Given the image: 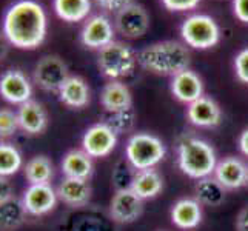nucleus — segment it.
Listing matches in <instances>:
<instances>
[{
	"label": "nucleus",
	"instance_id": "20",
	"mask_svg": "<svg viewBox=\"0 0 248 231\" xmlns=\"http://www.w3.org/2000/svg\"><path fill=\"white\" fill-rule=\"evenodd\" d=\"M100 104L107 113L130 109L133 107V96L126 85L121 80L108 82L100 91Z\"/></svg>",
	"mask_w": 248,
	"mask_h": 231
},
{
	"label": "nucleus",
	"instance_id": "9",
	"mask_svg": "<svg viewBox=\"0 0 248 231\" xmlns=\"http://www.w3.org/2000/svg\"><path fill=\"white\" fill-rule=\"evenodd\" d=\"M22 205L27 215L45 216L57 205V190L51 184H31L22 194Z\"/></svg>",
	"mask_w": 248,
	"mask_h": 231
},
{
	"label": "nucleus",
	"instance_id": "38",
	"mask_svg": "<svg viewBox=\"0 0 248 231\" xmlns=\"http://www.w3.org/2000/svg\"><path fill=\"white\" fill-rule=\"evenodd\" d=\"M10 42L5 37L3 32H0V62L5 61L6 56H8V51H10Z\"/></svg>",
	"mask_w": 248,
	"mask_h": 231
},
{
	"label": "nucleus",
	"instance_id": "37",
	"mask_svg": "<svg viewBox=\"0 0 248 231\" xmlns=\"http://www.w3.org/2000/svg\"><path fill=\"white\" fill-rule=\"evenodd\" d=\"M236 230L237 231H248V205L239 211L236 219Z\"/></svg>",
	"mask_w": 248,
	"mask_h": 231
},
{
	"label": "nucleus",
	"instance_id": "16",
	"mask_svg": "<svg viewBox=\"0 0 248 231\" xmlns=\"http://www.w3.org/2000/svg\"><path fill=\"white\" fill-rule=\"evenodd\" d=\"M186 117L193 125L201 128H213L220 123V107L211 97L202 96L191 102L186 108Z\"/></svg>",
	"mask_w": 248,
	"mask_h": 231
},
{
	"label": "nucleus",
	"instance_id": "36",
	"mask_svg": "<svg viewBox=\"0 0 248 231\" xmlns=\"http://www.w3.org/2000/svg\"><path fill=\"white\" fill-rule=\"evenodd\" d=\"M14 198V191H13V185L8 177L0 176V203Z\"/></svg>",
	"mask_w": 248,
	"mask_h": 231
},
{
	"label": "nucleus",
	"instance_id": "26",
	"mask_svg": "<svg viewBox=\"0 0 248 231\" xmlns=\"http://www.w3.org/2000/svg\"><path fill=\"white\" fill-rule=\"evenodd\" d=\"M23 176L27 182L31 184H49L54 177V165L49 157L39 154L31 157L23 165Z\"/></svg>",
	"mask_w": 248,
	"mask_h": 231
},
{
	"label": "nucleus",
	"instance_id": "19",
	"mask_svg": "<svg viewBox=\"0 0 248 231\" xmlns=\"http://www.w3.org/2000/svg\"><path fill=\"white\" fill-rule=\"evenodd\" d=\"M56 190L59 200H62L65 205L73 208L83 207L91 199V185L85 179L65 177Z\"/></svg>",
	"mask_w": 248,
	"mask_h": 231
},
{
	"label": "nucleus",
	"instance_id": "28",
	"mask_svg": "<svg viewBox=\"0 0 248 231\" xmlns=\"http://www.w3.org/2000/svg\"><path fill=\"white\" fill-rule=\"evenodd\" d=\"M23 167L20 151L13 143L0 140V176L11 177Z\"/></svg>",
	"mask_w": 248,
	"mask_h": 231
},
{
	"label": "nucleus",
	"instance_id": "7",
	"mask_svg": "<svg viewBox=\"0 0 248 231\" xmlns=\"http://www.w3.org/2000/svg\"><path fill=\"white\" fill-rule=\"evenodd\" d=\"M70 77L68 66L59 56H44L34 66L32 80L40 90L59 92L65 80Z\"/></svg>",
	"mask_w": 248,
	"mask_h": 231
},
{
	"label": "nucleus",
	"instance_id": "40",
	"mask_svg": "<svg viewBox=\"0 0 248 231\" xmlns=\"http://www.w3.org/2000/svg\"><path fill=\"white\" fill-rule=\"evenodd\" d=\"M247 186H248V165H247Z\"/></svg>",
	"mask_w": 248,
	"mask_h": 231
},
{
	"label": "nucleus",
	"instance_id": "21",
	"mask_svg": "<svg viewBox=\"0 0 248 231\" xmlns=\"http://www.w3.org/2000/svg\"><path fill=\"white\" fill-rule=\"evenodd\" d=\"M171 222L181 230H194L202 222V207L196 199H181L171 208Z\"/></svg>",
	"mask_w": 248,
	"mask_h": 231
},
{
	"label": "nucleus",
	"instance_id": "39",
	"mask_svg": "<svg viewBox=\"0 0 248 231\" xmlns=\"http://www.w3.org/2000/svg\"><path fill=\"white\" fill-rule=\"evenodd\" d=\"M239 148H241L244 156L248 157V128L242 131L241 138H239Z\"/></svg>",
	"mask_w": 248,
	"mask_h": 231
},
{
	"label": "nucleus",
	"instance_id": "5",
	"mask_svg": "<svg viewBox=\"0 0 248 231\" xmlns=\"http://www.w3.org/2000/svg\"><path fill=\"white\" fill-rule=\"evenodd\" d=\"M136 63H138V56H136L133 48L124 42L114 40L109 45L99 49V70L111 80H119L131 76Z\"/></svg>",
	"mask_w": 248,
	"mask_h": 231
},
{
	"label": "nucleus",
	"instance_id": "13",
	"mask_svg": "<svg viewBox=\"0 0 248 231\" xmlns=\"http://www.w3.org/2000/svg\"><path fill=\"white\" fill-rule=\"evenodd\" d=\"M143 211V200L133 190L116 191L109 202V215L119 224H131Z\"/></svg>",
	"mask_w": 248,
	"mask_h": 231
},
{
	"label": "nucleus",
	"instance_id": "14",
	"mask_svg": "<svg viewBox=\"0 0 248 231\" xmlns=\"http://www.w3.org/2000/svg\"><path fill=\"white\" fill-rule=\"evenodd\" d=\"M17 119H19V128L30 136L44 134L48 128V113L45 107L37 100H28L17 108Z\"/></svg>",
	"mask_w": 248,
	"mask_h": 231
},
{
	"label": "nucleus",
	"instance_id": "34",
	"mask_svg": "<svg viewBox=\"0 0 248 231\" xmlns=\"http://www.w3.org/2000/svg\"><path fill=\"white\" fill-rule=\"evenodd\" d=\"M96 3L107 13H119L125 6L133 3V0H96Z\"/></svg>",
	"mask_w": 248,
	"mask_h": 231
},
{
	"label": "nucleus",
	"instance_id": "18",
	"mask_svg": "<svg viewBox=\"0 0 248 231\" xmlns=\"http://www.w3.org/2000/svg\"><path fill=\"white\" fill-rule=\"evenodd\" d=\"M59 100L73 109L85 108L91 100L90 87L85 79L79 76H70L59 90Z\"/></svg>",
	"mask_w": 248,
	"mask_h": 231
},
{
	"label": "nucleus",
	"instance_id": "24",
	"mask_svg": "<svg viewBox=\"0 0 248 231\" xmlns=\"http://www.w3.org/2000/svg\"><path fill=\"white\" fill-rule=\"evenodd\" d=\"M196 200L207 207H217L225 200V188L222 186L215 176L199 179L194 186Z\"/></svg>",
	"mask_w": 248,
	"mask_h": 231
},
{
	"label": "nucleus",
	"instance_id": "25",
	"mask_svg": "<svg viewBox=\"0 0 248 231\" xmlns=\"http://www.w3.org/2000/svg\"><path fill=\"white\" fill-rule=\"evenodd\" d=\"M53 6L59 19L68 23L87 20L91 13V0H54Z\"/></svg>",
	"mask_w": 248,
	"mask_h": 231
},
{
	"label": "nucleus",
	"instance_id": "10",
	"mask_svg": "<svg viewBox=\"0 0 248 231\" xmlns=\"http://www.w3.org/2000/svg\"><path fill=\"white\" fill-rule=\"evenodd\" d=\"M0 96L11 105H22L31 100L32 83L23 71L8 68L0 74Z\"/></svg>",
	"mask_w": 248,
	"mask_h": 231
},
{
	"label": "nucleus",
	"instance_id": "4",
	"mask_svg": "<svg viewBox=\"0 0 248 231\" xmlns=\"http://www.w3.org/2000/svg\"><path fill=\"white\" fill-rule=\"evenodd\" d=\"M167 148L157 136L150 133H136L126 142V160L136 169H150L165 159Z\"/></svg>",
	"mask_w": 248,
	"mask_h": 231
},
{
	"label": "nucleus",
	"instance_id": "1",
	"mask_svg": "<svg viewBox=\"0 0 248 231\" xmlns=\"http://www.w3.org/2000/svg\"><path fill=\"white\" fill-rule=\"evenodd\" d=\"M46 31V13L36 0H17L3 14L2 32L19 49H36L44 44Z\"/></svg>",
	"mask_w": 248,
	"mask_h": 231
},
{
	"label": "nucleus",
	"instance_id": "35",
	"mask_svg": "<svg viewBox=\"0 0 248 231\" xmlns=\"http://www.w3.org/2000/svg\"><path fill=\"white\" fill-rule=\"evenodd\" d=\"M233 11L239 20L248 23V0H233Z\"/></svg>",
	"mask_w": 248,
	"mask_h": 231
},
{
	"label": "nucleus",
	"instance_id": "12",
	"mask_svg": "<svg viewBox=\"0 0 248 231\" xmlns=\"http://www.w3.org/2000/svg\"><path fill=\"white\" fill-rule=\"evenodd\" d=\"M80 42L83 46L91 49H102L114 42V27L104 14L93 15L83 23L80 31Z\"/></svg>",
	"mask_w": 248,
	"mask_h": 231
},
{
	"label": "nucleus",
	"instance_id": "30",
	"mask_svg": "<svg viewBox=\"0 0 248 231\" xmlns=\"http://www.w3.org/2000/svg\"><path fill=\"white\" fill-rule=\"evenodd\" d=\"M104 122L119 136L124 133H130L133 130L136 122V114L133 108L116 111V113H107V116L104 117Z\"/></svg>",
	"mask_w": 248,
	"mask_h": 231
},
{
	"label": "nucleus",
	"instance_id": "33",
	"mask_svg": "<svg viewBox=\"0 0 248 231\" xmlns=\"http://www.w3.org/2000/svg\"><path fill=\"white\" fill-rule=\"evenodd\" d=\"M162 3L170 11H190L201 3V0H162Z\"/></svg>",
	"mask_w": 248,
	"mask_h": 231
},
{
	"label": "nucleus",
	"instance_id": "3",
	"mask_svg": "<svg viewBox=\"0 0 248 231\" xmlns=\"http://www.w3.org/2000/svg\"><path fill=\"white\" fill-rule=\"evenodd\" d=\"M177 165L185 176L196 181L213 176L217 165L215 148L199 138L185 136L177 145Z\"/></svg>",
	"mask_w": 248,
	"mask_h": 231
},
{
	"label": "nucleus",
	"instance_id": "11",
	"mask_svg": "<svg viewBox=\"0 0 248 231\" xmlns=\"http://www.w3.org/2000/svg\"><path fill=\"white\" fill-rule=\"evenodd\" d=\"M116 30L126 39H140L150 28L147 10L139 3H130L116 14Z\"/></svg>",
	"mask_w": 248,
	"mask_h": 231
},
{
	"label": "nucleus",
	"instance_id": "15",
	"mask_svg": "<svg viewBox=\"0 0 248 231\" xmlns=\"http://www.w3.org/2000/svg\"><path fill=\"white\" fill-rule=\"evenodd\" d=\"M213 176L225 190H237L247 186V164L233 156L225 157L217 162Z\"/></svg>",
	"mask_w": 248,
	"mask_h": 231
},
{
	"label": "nucleus",
	"instance_id": "23",
	"mask_svg": "<svg viewBox=\"0 0 248 231\" xmlns=\"http://www.w3.org/2000/svg\"><path fill=\"white\" fill-rule=\"evenodd\" d=\"M164 188V177H162L155 168L139 169L136 173L131 190L139 196L142 200L153 199L162 191Z\"/></svg>",
	"mask_w": 248,
	"mask_h": 231
},
{
	"label": "nucleus",
	"instance_id": "31",
	"mask_svg": "<svg viewBox=\"0 0 248 231\" xmlns=\"http://www.w3.org/2000/svg\"><path fill=\"white\" fill-rule=\"evenodd\" d=\"M19 128V119L17 113L11 108H0V139H10L17 133Z\"/></svg>",
	"mask_w": 248,
	"mask_h": 231
},
{
	"label": "nucleus",
	"instance_id": "27",
	"mask_svg": "<svg viewBox=\"0 0 248 231\" xmlns=\"http://www.w3.org/2000/svg\"><path fill=\"white\" fill-rule=\"evenodd\" d=\"M25 219H27V211L20 199L11 198L0 203V230L2 231H13L19 228Z\"/></svg>",
	"mask_w": 248,
	"mask_h": 231
},
{
	"label": "nucleus",
	"instance_id": "6",
	"mask_svg": "<svg viewBox=\"0 0 248 231\" xmlns=\"http://www.w3.org/2000/svg\"><path fill=\"white\" fill-rule=\"evenodd\" d=\"M181 36L188 46L194 49H208L219 44L220 28L213 17L207 14H193L184 20Z\"/></svg>",
	"mask_w": 248,
	"mask_h": 231
},
{
	"label": "nucleus",
	"instance_id": "29",
	"mask_svg": "<svg viewBox=\"0 0 248 231\" xmlns=\"http://www.w3.org/2000/svg\"><path fill=\"white\" fill-rule=\"evenodd\" d=\"M136 173H138V169H136L130 162L126 160V157L119 160L114 167V169H113V174H111V181H113L116 191L131 190Z\"/></svg>",
	"mask_w": 248,
	"mask_h": 231
},
{
	"label": "nucleus",
	"instance_id": "2",
	"mask_svg": "<svg viewBox=\"0 0 248 231\" xmlns=\"http://www.w3.org/2000/svg\"><path fill=\"white\" fill-rule=\"evenodd\" d=\"M138 62L147 71L173 77L188 70L191 54L182 42L164 40L145 46L138 54Z\"/></svg>",
	"mask_w": 248,
	"mask_h": 231
},
{
	"label": "nucleus",
	"instance_id": "32",
	"mask_svg": "<svg viewBox=\"0 0 248 231\" xmlns=\"http://www.w3.org/2000/svg\"><path fill=\"white\" fill-rule=\"evenodd\" d=\"M234 70L237 79L244 83H248V48H244L237 53L234 59Z\"/></svg>",
	"mask_w": 248,
	"mask_h": 231
},
{
	"label": "nucleus",
	"instance_id": "17",
	"mask_svg": "<svg viewBox=\"0 0 248 231\" xmlns=\"http://www.w3.org/2000/svg\"><path fill=\"white\" fill-rule=\"evenodd\" d=\"M171 92H173V96L179 102L190 105L191 102L198 100L199 97L203 96L202 79L188 68V70L173 76V80H171Z\"/></svg>",
	"mask_w": 248,
	"mask_h": 231
},
{
	"label": "nucleus",
	"instance_id": "8",
	"mask_svg": "<svg viewBox=\"0 0 248 231\" xmlns=\"http://www.w3.org/2000/svg\"><path fill=\"white\" fill-rule=\"evenodd\" d=\"M117 145V134L105 122L91 125L82 138V150L93 159L109 156Z\"/></svg>",
	"mask_w": 248,
	"mask_h": 231
},
{
	"label": "nucleus",
	"instance_id": "22",
	"mask_svg": "<svg viewBox=\"0 0 248 231\" xmlns=\"http://www.w3.org/2000/svg\"><path fill=\"white\" fill-rule=\"evenodd\" d=\"M61 168L65 177L88 181L93 174V157H90L83 150H71L63 156Z\"/></svg>",
	"mask_w": 248,
	"mask_h": 231
}]
</instances>
